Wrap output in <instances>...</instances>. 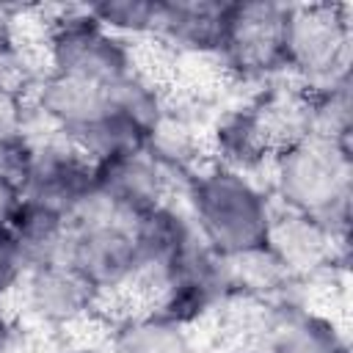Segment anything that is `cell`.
I'll return each mask as SVG.
<instances>
[{
    "mask_svg": "<svg viewBox=\"0 0 353 353\" xmlns=\"http://www.w3.org/2000/svg\"><path fill=\"white\" fill-rule=\"evenodd\" d=\"M182 196L199 240L212 254L232 259L265 248L276 204L259 176L207 160L182 182Z\"/></svg>",
    "mask_w": 353,
    "mask_h": 353,
    "instance_id": "obj_1",
    "label": "cell"
},
{
    "mask_svg": "<svg viewBox=\"0 0 353 353\" xmlns=\"http://www.w3.org/2000/svg\"><path fill=\"white\" fill-rule=\"evenodd\" d=\"M265 174V188L276 207L317 218L336 234L347 237L353 190L350 143L303 135L279 146Z\"/></svg>",
    "mask_w": 353,
    "mask_h": 353,
    "instance_id": "obj_2",
    "label": "cell"
},
{
    "mask_svg": "<svg viewBox=\"0 0 353 353\" xmlns=\"http://www.w3.org/2000/svg\"><path fill=\"white\" fill-rule=\"evenodd\" d=\"M41 61L47 72L83 77L102 88H110L141 69L135 44L105 30L91 17L88 6L55 8L44 17Z\"/></svg>",
    "mask_w": 353,
    "mask_h": 353,
    "instance_id": "obj_3",
    "label": "cell"
},
{
    "mask_svg": "<svg viewBox=\"0 0 353 353\" xmlns=\"http://www.w3.org/2000/svg\"><path fill=\"white\" fill-rule=\"evenodd\" d=\"M353 8L350 3H290L284 30L287 77L317 88L350 74Z\"/></svg>",
    "mask_w": 353,
    "mask_h": 353,
    "instance_id": "obj_4",
    "label": "cell"
},
{
    "mask_svg": "<svg viewBox=\"0 0 353 353\" xmlns=\"http://www.w3.org/2000/svg\"><path fill=\"white\" fill-rule=\"evenodd\" d=\"M287 14L290 3H226V25L215 61L232 80L248 85H273L279 77H287Z\"/></svg>",
    "mask_w": 353,
    "mask_h": 353,
    "instance_id": "obj_5",
    "label": "cell"
},
{
    "mask_svg": "<svg viewBox=\"0 0 353 353\" xmlns=\"http://www.w3.org/2000/svg\"><path fill=\"white\" fill-rule=\"evenodd\" d=\"M63 259L77 268L85 281L110 303L113 298L141 292L138 254L130 223L110 218L72 221V234Z\"/></svg>",
    "mask_w": 353,
    "mask_h": 353,
    "instance_id": "obj_6",
    "label": "cell"
},
{
    "mask_svg": "<svg viewBox=\"0 0 353 353\" xmlns=\"http://www.w3.org/2000/svg\"><path fill=\"white\" fill-rule=\"evenodd\" d=\"M174 185L157 168L146 152L116 154L94 163L91 199L74 215L80 218H110L132 223L138 215L168 201Z\"/></svg>",
    "mask_w": 353,
    "mask_h": 353,
    "instance_id": "obj_7",
    "label": "cell"
},
{
    "mask_svg": "<svg viewBox=\"0 0 353 353\" xmlns=\"http://www.w3.org/2000/svg\"><path fill=\"white\" fill-rule=\"evenodd\" d=\"M17 298L33 323L52 331H72L108 306L85 276L66 259L30 265Z\"/></svg>",
    "mask_w": 353,
    "mask_h": 353,
    "instance_id": "obj_8",
    "label": "cell"
},
{
    "mask_svg": "<svg viewBox=\"0 0 353 353\" xmlns=\"http://www.w3.org/2000/svg\"><path fill=\"white\" fill-rule=\"evenodd\" d=\"M232 303L234 292L229 281V265L201 243L193 256L152 292L149 306H154L168 320L196 331Z\"/></svg>",
    "mask_w": 353,
    "mask_h": 353,
    "instance_id": "obj_9",
    "label": "cell"
},
{
    "mask_svg": "<svg viewBox=\"0 0 353 353\" xmlns=\"http://www.w3.org/2000/svg\"><path fill=\"white\" fill-rule=\"evenodd\" d=\"M94 163L69 138L44 132L33 135V154L22 182V193L47 207L61 210L74 221V215L91 199Z\"/></svg>",
    "mask_w": 353,
    "mask_h": 353,
    "instance_id": "obj_10",
    "label": "cell"
},
{
    "mask_svg": "<svg viewBox=\"0 0 353 353\" xmlns=\"http://www.w3.org/2000/svg\"><path fill=\"white\" fill-rule=\"evenodd\" d=\"M130 232L138 254L141 292H149V295L163 281H168L201 245L190 215L174 199L138 215L130 223Z\"/></svg>",
    "mask_w": 353,
    "mask_h": 353,
    "instance_id": "obj_11",
    "label": "cell"
},
{
    "mask_svg": "<svg viewBox=\"0 0 353 353\" xmlns=\"http://www.w3.org/2000/svg\"><path fill=\"white\" fill-rule=\"evenodd\" d=\"M254 328L251 347L259 353H350L347 334L331 314L290 295L262 303Z\"/></svg>",
    "mask_w": 353,
    "mask_h": 353,
    "instance_id": "obj_12",
    "label": "cell"
},
{
    "mask_svg": "<svg viewBox=\"0 0 353 353\" xmlns=\"http://www.w3.org/2000/svg\"><path fill=\"white\" fill-rule=\"evenodd\" d=\"M345 237L328 229L323 221L276 207L265 248L276 256L284 273L298 284L314 279L336 265Z\"/></svg>",
    "mask_w": 353,
    "mask_h": 353,
    "instance_id": "obj_13",
    "label": "cell"
},
{
    "mask_svg": "<svg viewBox=\"0 0 353 353\" xmlns=\"http://www.w3.org/2000/svg\"><path fill=\"white\" fill-rule=\"evenodd\" d=\"M28 97L33 119H41L47 132L63 135L69 141H77L108 110V88L47 69L33 83Z\"/></svg>",
    "mask_w": 353,
    "mask_h": 353,
    "instance_id": "obj_14",
    "label": "cell"
},
{
    "mask_svg": "<svg viewBox=\"0 0 353 353\" xmlns=\"http://www.w3.org/2000/svg\"><path fill=\"white\" fill-rule=\"evenodd\" d=\"M276 143L254 102L221 110L207 130V157L240 174H262Z\"/></svg>",
    "mask_w": 353,
    "mask_h": 353,
    "instance_id": "obj_15",
    "label": "cell"
},
{
    "mask_svg": "<svg viewBox=\"0 0 353 353\" xmlns=\"http://www.w3.org/2000/svg\"><path fill=\"white\" fill-rule=\"evenodd\" d=\"M226 25V3L157 0L154 36L160 47L185 58H215Z\"/></svg>",
    "mask_w": 353,
    "mask_h": 353,
    "instance_id": "obj_16",
    "label": "cell"
},
{
    "mask_svg": "<svg viewBox=\"0 0 353 353\" xmlns=\"http://www.w3.org/2000/svg\"><path fill=\"white\" fill-rule=\"evenodd\" d=\"M105 347L108 353H193V331L154 306L130 309L113 317Z\"/></svg>",
    "mask_w": 353,
    "mask_h": 353,
    "instance_id": "obj_17",
    "label": "cell"
},
{
    "mask_svg": "<svg viewBox=\"0 0 353 353\" xmlns=\"http://www.w3.org/2000/svg\"><path fill=\"white\" fill-rule=\"evenodd\" d=\"M8 234L22 248L30 265L63 259V251L72 234V218L55 207H47L36 199L22 196L8 223Z\"/></svg>",
    "mask_w": 353,
    "mask_h": 353,
    "instance_id": "obj_18",
    "label": "cell"
},
{
    "mask_svg": "<svg viewBox=\"0 0 353 353\" xmlns=\"http://www.w3.org/2000/svg\"><path fill=\"white\" fill-rule=\"evenodd\" d=\"M306 99H309L312 135L350 143V110H353L350 74L317 88H306Z\"/></svg>",
    "mask_w": 353,
    "mask_h": 353,
    "instance_id": "obj_19",
    "label": "cell"
},
{
    "mask_svg": "<svg viewBox=\"0 0 353 353\" xmlns=\"http://www.w3.org/2000/svg\"><path fill=\"white\" fill-rule=\"evenodd\" d=\"M91 17L124 41H152L157 22V0H102L88 6Z\"/></svg>",
    "mask_w": 353,
    "mask_h": 353,
    "instance_id": "obj_20",
    "label": "cell"
},
{
    "mask_svg": "<svg viewBox=\"0 0 353 353\" xmlns=\"http://www.w3.org/2000/svg\"><path fill=\"white\" fill-rule=\"evenodd\" d=\"M33 108L25 88L0 83V141L30 135Z\"/></svg>",
    "mask_w": 353,
    "mask_h": 353,
    "instance_id": "obj_21",
    "label": "cell"
},
{
    "mask_svg": "<svg viewBox=\"0 0 353 353\" xmlns=\"http://www.w3.org/2000/svg\"><path fill=\"white\" fill-rule=\"evenodd\" d=\"M30 270L28 256L22 254V248L14 243V237L8 234V229L0 232V306L8 298H17L25 276Z\"/></svg>",
    "mask_w": 353,
    "mask_h": 353,
    "instance_id": "obj_22",
    "label": "cell"
},
{
    "mask_svg": "<svg viewBox=\"0 0 353 353\" xmlns=\"http://www.w3.org/2000/svg\"><path fill=\"white\" fill-rule=\"evenodd\" d=\"M30 154H33V135L0 141V179L22 188L30 165Z\"/></svg>",
    "mask_w": 353,
    "mask_h": 353,
    "instance_id": "obj_23",
    "label": "cell"
},
{
    "mask_svg": "<svg viewBox=\"0 0 353 353\" xmlns=\"http://www.w3.org/2000/svg\"><path fill=\"white\" fill-rule=\"evenodd\" d=\"M58 353H108V347H105V342H94V339L74 336V339H66Z\"/></svg>",
    "mask_w": 353,
    "mask_h": 353,
    "instance_id": "obj_24",
    "label": "cell"
},
{
    "mask_svg": "<svg viewBox=\"0 0 353 353\" xmlns=\"http://www.w3.org/2000/svg\"><path fill=\"white\" fill-rule=\"evenodd\" d=\"M221 353H259V350H256V347H243V345H240V347H226V350H221Z\"/></svg>",
    "mask_w": 353,
    "mask_h": 353,
    "instance_id": "obj_25",
    "label": "cell"
}]
</instances>
